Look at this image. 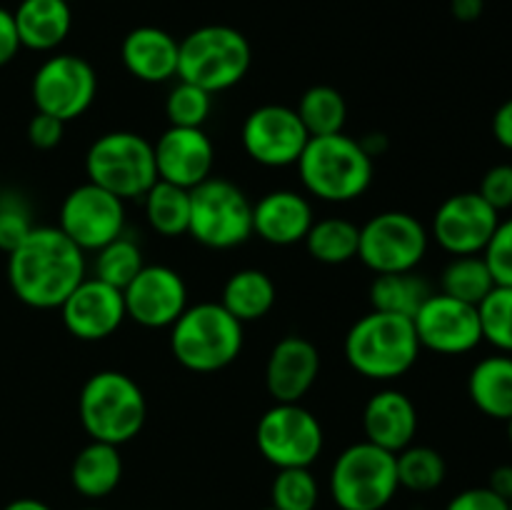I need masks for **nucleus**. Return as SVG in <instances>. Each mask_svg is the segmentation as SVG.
I'll list each match as a JSON object with an SVG mask.
<instances>
[{"instance_id": "nucleus-17", "label": "nucleus", "mask_w": 512, "mask_h": 510, "mask_svg": "<svg viewBox=\"0 0 512 510\" xmlns=\"http://www.w3.org/2000/svg\"><path fill=\"white\" fill-rule=\"evenodd\" d=\"M125 313L143 328H170L188 308V285L168 265H143L123 288Z\"/></svg>"}, {"instance_id": "nucleus-39", "label": "nucleus", "mask_w": 512, "mask_h": 510, "mask_svg": "<svg viewBox=\"0 0 512 510\" xmlns=\"http://www.w3.org/2000/svg\"><path fill=\"white\" fill-rule=\"evenodd\" d=\"M483 258L493 273L495 285L512 288V218L500 220L493 238L485 245Z\"/></svg>"}, {"instance_id": "nucleus-25", "label": "nucleus", "mask_w": 512, "mask_h": 510, "mask_svg": "<svg viewBox=\"0 0 512 510\" xmlns=\"http://www.w3.org/2000/svg\"><path fill=\"white\" fill-rule=\"evenodd\" d=\"M468 395L488 418H512V355L500 353L478 360L468 375Z\"/></svg>"}, {"instance_id": "nucleus-46", "label": "nucleus", "mask_w": 512, "mask_h": 510, "mask_svg": "<svg viewBox=\"0 0 512 510\" xmlns=\"http://www.w3.org/2000/svg\"><path fill=\"white\" fill-rule=\"evenodd\" d=\"M483 8H485V0H453V3H450L453 15L458 20H463V23H473V20H478L480 15H483Z\"/></svg>"}, {"instance_id": "nucleus-27", "label": "nucleus", "mask_w": 512, "mask_h": 510, "mask_svg": "<svg viewBox=\"0 0 512 510\" xmlns=\"http://www.w3.org/2000/svg\"><path fill=\"white\" fill-rule=\"evenodd\" d=\"M220 305L243 325L265 318L275 305L273 278L258 268L238 270L225 280Z\"/></svg>"}, {"instance_id": "nucleus-9", "label": "nucleus", "mask_w": 512, "mask_h": 510, "mask_svg": "<svg viewBox=\"0 0 512 510\" xmlns=\"http://www.w3.org/2000/svg\"><path fill=\"white\" fill-rule=\"evenodd\" d=\"M188 235L205 248H238L253 238V203L230 180L208 178L190 190Z\"/></svg>"}, {"instance_id": "nucleus-28", "label": "nucleus", "mask_w": 512, "mask_h": 510, "mask_svg": "<svg viewBox=\"0 0 512 510\" xmlns=\"http://www.w3.org/2000/svg\"><path fill=\"white\" fill-rule=\"evenodd\" d=\"M430 295H433V288L428 285V280L415 275V270H410V273L375 275L373 285H370L373 310L403 315V318L410 320L418 315V310L423 308V303Z\"/></svg>"}, {"instance_id": "nucleus-20", "label": "nucleus", "mask_w": 512, "mask_h": 510, "mask_svg": "<svg viewBox=\"0 0 512 510\" xmlns=\"http://www.w3.org/2000/svg\"><path fill=\"white\" fill-rule=\"evenodd\" d=\"M320 375V353L303 335H285L265 363V388L275 403H300Z\"/></svg>"}, {"instance_id": "nucleus-6", "label": "nucleus", "mask_w": 512, "mask_h": 510, "mask_svg": "<svg viewBox=\"0 0 512 510\" xmlns=\"http://www.w3.org/2000/svg\"><path fill=\"white\" fill-rule=\"evenodd\" d=\"M253 50L248 38L230 25H203L180 40L178 80L218 95L248 75Z\"/></svg>"}, {"instance_id": "nucleus-12", "label": "nucleus", "mask_w": 512, "mask_h": 510, "mask_svg": "<svg viewBox=\"0 0 512 510\" xmlns=\"http://www.w3.org/2000/svg\"><path fill=\"white\" fill-rule=\"evenodd\" d=\"M33 103L38 113L70 123L88 113L98 95V75L85 58L58 53L45 60L33 75Z\"/></svg>"}, {"instance_id": "nucleus-47", "label": "nucleus", "mask_w": 512, "mask_h": 510, "mask_svg": "<svg viewBox=\"0 0 512 510\" xmlns=\"http://www.w3.org/2000/svg\"><path fill=\"white\" fill-rule=\"evenodd\" d=\"M360 145H363L365 153L375 160L385 148H388V140H385L383 133H368V138H360Z\"/></svg>"}, {"instance_id": "nucleus-21", "label": "nucleus", "mask_w": 512, "mask_h": 510, "mask_svg": "<svg viewBox=\"0 0 512 510\" xmlns=\"http://www.w3.org/2000/svg\"><path fill=\"white\" fill-rule=\"evenodd\" d=\"M365 440L388 453H400L413 445L418 433V408L403 390H378L363 410Z\"/></svg>"}, {"instance_id": "nucleus-30", "label": "nucleus", "mask_w": 512, "mask_h": 510, "mask_svg": "<svg viewBox=\"0 0 512 510\" xmlns=\"http://www.w3.org/2000/svg\"><path fill=\"white\" fill-rule=\"evenodd\" d=\"M303 243L318 263L343 265L358 258L360 225H355L348 218L315 220Z\"/></svg>"}, {"instance_id": "nucleus-36", "label": "nucleus", "mask_w": 512, "mask_h": 510, "mask_svg": "<svg viewBox=\"0 0 512 510\" xmlns=\"http://www.w3.org/2000/svg\"><path fill=\"white\" fill-rule=\"evenodd\" d=\"M320 488L310 468H283L270 485V505L275 510H315Z\"/></svg>"}, {"instance_id": "nucleus-22", "label": "nucleus", "mask_w": 512, "mask_h": 510, "mask_svg": "<svg viewBox=\"0 0 512 510\" xmlns=\"http://www.w3.org/2000/svg\"><path fill=\"white\" fill-rule=\"evenodd\" d=\"M313 223V205L295 190H270L253 203V235L270 245L303 243Z\"/></svg>"}, {"instance_id": "nucleus-1", "label": "nucleus", "mask_w": 512, "mask_h": 510, "mask_svg": "<svg viewBox=\"0 0 512 510\" xmlns=\"http://www.w3.org/2000/svg\"><path fill=\"white\" fill-rule=\"evenodd\" d=\"M85 253L58 228L35 225L28 238L8 253V280L25 305L38 310L60 308L88 278Z\"/></svg>"}, {"instance_id": "nucleus-32", "label": "nucleus", "mask_w": 512, "mask_h": 510, "mask_svg": "<svg viewBox=\"0 0 512 510\" xmlns=\"http://www.w3.org/2000/svg\"><path fill=\"white\" fill-rule=\"evenodd\" d=\"M493 288V273L483 255H455L440 275V293L475 305V308Z\"/></svg>"}, {"instance_id": "nucleus-14", "label": "nucleus", "mask_w": 512, "mask_h": 510, "mask_svg": "<svg viewBox=\"0 0 512 510\" xmlns=\"http://www.w3.org/2000/svg\"><path fill=\"white\" fill-rule=\"evenodd\" d=\"M240 140L255 163L265 168H288L298 163L310 135L295 108L270 103L250 110Z\"/></svg>"}, {"instance_id": "nucleus-7", "label": "nucleus", "mask_w": 512, "mask_h": 510, "mask_svg": "<svg viewBox=\"0 0 512 510\" xmlns=\"http://www.w3.org/2000/svg\"><path fill=\"white\" fill-rule=\"evenodd\" d=\"M85 175L120 200L143 198L158 180L153 143L133 130L100 135L85 153Z\"/></svg>"}, {"instance_id": "nucleus-34", "label": "nucleus", "mask_w": 512, "mask_h": 510, "mask_svg": "<svg viewBox=\"0 0 512 510\" xmlns=\"http://www.w3.org/2000/svg\"><path fill=\"white\" fill-rule=\"evenodd\" d=\"M143 265L145 263L143 253H140V245L130 235L123 233L115 240H110L108 245H103L100 250H95L93 275L98 280H103V283L123 290L143 270Z\"/></svg>"}, {"instance_id": "nucleus-19", "label": "nucleus", "mask_w": 512, "mask_h": 510, "mask_svg": "<svg viewBox=\"0 0 512 510\" xmlns=\"http://www.w3.org/2000/svg\"><path fill=\"white\" fill-rule=\"evenodd\" d=\"M153 150L158 180L193 190L208 178H213L215 148L203 128H175V125H170L160 135L158 143H153Z\"/></svg>"}, {"instance_id": "nucleus-16", "label": "nucleus", "mask_w": 512, "mask_h": 510, "mask_svg": "<svg viewBox=\"0 0 512 510\" xmlns=\"http://www.w3.org/2000/svg\"><path fill=\"white\" fill-rule=\"evenodd\" d=\"M420 348L440 355H463L483 343L478 308L445 293H433L413 318Z\"/></svg>"}, {"instance_id": "nucleus-41", "label": "nucleus", "mask_w": 512, "mask_h": 510, "mask_svg": "<svg viewBox=\"0 0 512 510\" xmlns=\"http://www.w3.org/2000/svg\"><path fill=\"white\" fill-rule=\"evenodd\" d=\"M63 133H65L63 120L53 118V115L48 113H38V110H35V115L28 123V140L30 145L38 150L58 148L60 140H63Z\"/></svg>"}, {"instance_id": "nucleus-31", "label": "nucleus", "mask_w": 512, "mask_h": 510, "mask_svg": "<svg viewBox=\"0 0 512 510\" xmlns=\"http://www.w3.org/2000/svg\"><path fill=\"white\" fill-rule=\"evenodd\" d=\"M295 113L303 120L310 138L335 135L343 133L345 120H348V103H345L343 93L333 85H313L303 93Z\"/></svg>"}, {"instance_id": "nucleus-44", "label": "nucleus", "mask_w": 512, "mask_h": 510, "mask_svg": "<svg viewBox=\"0 0 512 510\" xmlns=\"http://www.w3.org/2000/svg\"><path fill=\"white\" fill-rule=\"evenodd\" d=\"M493 135L505 150H512V98L505 100L493 115Z\"/></svg>"}, {"instance_id": "nucleus-38", "label": "nucleus", "mask_w": 512, "mask_h": 510, "mask_svg": "<svg viewBox=\"0 0 512 510\" xmlns=\"http://www.w3.org/2000/svg\"><path fill=\"white\" fill-rule=\"evenodd\" d=\"M33 228L35 223L28 200L15 190H3L0 193V250L3 253L15 250Z\"/></svg>"}, {"instance_id": "nucleus-8", "label": "nucleus", "mask_w": 512, "mask_h": 510, "mask_svg": "<svg viewBox=\"0 0 512 510\" xmlns=\"http://www.w3.org/2000/svg\"><path fill=\"white\" fill-rule=\"evenodd\" d=\"M400 490L395 455L360 440L335 458L330 495L340 510H383Z\"/></svg>"}, {"instance_id": "nucleus-26", "label": "nucleus", "mask_w": 512, "mask_h": 510, "mask_svg": "<svg viewBox=\"0 0 512 510\" xmlns=\"http://www.w3.org/2000/svg\"><path fill=\"white\" fill-rule=\"evenodd\" d=\"M123 478V458L118 445L90 440L73 460L70 483L83 498L100 500L113 493Z\"/></svg>"}, {"instance_id": "nucleus-48", "label": "nucleus", "mask_w": 512, "mask_h": 510, "mask_svg": "<svg viewBox=\"0 0 512 510\" xmlns=\"http://www.w3.org/2000/svg\"><path fill=\"white\" fill-rule=\"evenodd\" d=\"M3 510H53L50 505H45L43 500H35V498H18L13 503L5 505Z\"/></svg>"}, {"instance_id": "nucleus-43", "label": "nucleus", "mask_w": 512, "mask_h": 510, "mask_svg": "<svg viewBox=\"0 0 512 510\" xmlns=\"http://www.w3.org/2000/svg\"><path fill=\"white\" fill-rule=\"evenodd\" d=\"M18 50H20V38H18V30H15L13 13L0 8V68L8 65L10 60L18 55Z\"/></svg>"}, {"instance_id": "nucleus-40", "label": "nucleus", "mask_w": 512, "mask_h": 510, "mask_svg": "<svg viewBox=\"0 0 512 510\" xmlns=\"http://www.w3.org/2000/svg\"><path fill=\"white\" fill-rule=\"evenodd\" d=\"M478 193L488 205H493L498 213L512 208V163H498L485 170L480 180Z\"/></svg>"}, {"instance_id": "nucleus-29", "label": "nucleus", "mask_w": 512, "mask_h": 510, "mask_svg": "<svg viewBox=\"0 0 512 510\" xmlns=\"http://www.w3.org/2000/svg\"><path fill=\"white\" fill-rule=\"evenodd\" d=\"M148 225L163 238L188 235L190 225V190L178 188L165 180H155L153 188L143 195Z\"/></svg>"}, {"instance_id": "nucleus-18", "label": "nucleus", "mask_w": 512, "mask_h": 510, "mask_svg": "<svg viewBox=\"0 0 512 510\" xmlns=\"http://www.w3.org/2000/svg\"><path fill=\"white\" fill-rule=\"evenodd\" d=\"M60 318L65 330L85 343L110 338L128 318L123 290L103 283L95 275L85 278L60 305Z\"/></svg>"}, {"instance_id": "nucleus-42", "label": "nucleus", "mask_w": 512, "mask_h": 510, "mask_svg": "<svg viewBox=\"0 0 512 510\" xmlns=\"http://www.w3.org/2000/svg\"><path fill=\"white\" fill-rule=\"evenodd\" d=\"M445 510H510V503L493 493L488 485H480V488L460 490Z\"/></svg>"}, {"instance_id": "nucleus-37", "label": "nucleus", "mask_w": 512, "mask_h": 510, "mask_svg": "<svg viewBox=\"0 0 512 510\" xmlns=\"http://www.w3.org/2000/svg\"><path fill=\"white\" fill-rule=\"evenodd\" d=\"M210 110H213V95L185 80H178L165 98V115L175 128H203Z\"/></svg>"}, {"instance_id": "nucleus-24", "label": "nucleus", "mask_w": 512, "mask_h": 510, "mask_svg": "<svg viewBox=\"0 0 512 510\" xmlns=\"http://www.w3.org/2000/svg\"><path fill=\"white\" fill-rule=\"evenodd\" d=\"M20 48L48 53L55 50L73 28L68 0H20L13 10Z\"/></svg>"}, {"instance_id": "nucleus-5", "label": "nucleus", "mask_w": 512, "mask_h": 510, "mask_svg": "<svg viewBox=\"0 0 512 510\" xmlns=\"http://www.w3.org/2000/svg\"><path fill=\"white\" fill-rule=\"evenodd\" d=\"M243 323L220 303L188 305L170 325V350L183 368L215 373L233 363L243 350Z\"/></svg>"}, {"instance_id": "nucleus-35", "label": "nucleus", "mask_w": 512, "mask_h": 510, "mask_svg": "<svg viewBox=\"0 0 512 510\" xmlns=\"http://www.w3.org/2000/svg\"><path fill=\"white\" fill-rule=\"evenodd\" d=\"M480 330L483 340H488L500 353L512 355V288L495 285L478 305Z\"/></svg>"}, {"instance_id": "nucleus-52", "label": "nucleus", "mask_w": 512, "mask_h": 510, "mask_svg": "<svg viewBox=\"0 0 512 510\" xmlns=\"http://www.w3.org/2000/svg\"><path fill=\"white\" fill-rule=\"evenodd\" d=\"M510 510H512V500H510Z\"/></svg>"}, {"instance_id": "nucleus-11", "label": "nucleus", "mask_w": 512, "mask_h": 510, "mask_svg": "<svg viewBox=\"0 0 512 510\" xmlns=\"http://www.w3.org/2000/svg\"><path fill=\"white\" fill-rule=\"evenodd\" d=\"M430 235L415 215L385 210L360 225L358 258L375 275L410 273L423 263Z\"/></svg>"}, {"instance_id": "nucleus-23", "label": "nucleus", "mask_w": 512, "mask_h": 510, "mask_svg": "<svg viewBox=\"0 0 512 510\" xmlns=\"http://www.w3.org/2000/svg\"><path fill=\"white\" fill-rule=\"evenodd\" d=\"M180 40L155 25H140L123 38L120 58L125 70L143 83H168L178 78Z\"/></svg>"}, {"instance_id": "nucleus-50", "label": "nucleus", "mask_w": 512, "mask_h": 510, "mask_svg": "<svg viewBox=\"0 0 512 510\" xmlns=\"http://www.w3.org/2000/svg\"><path fill=\"white\" fill-rule=\"evenodd\" d=\"M263 510H275V508H273V505H268V508H263Z\"/></svg>"}, {"instance_id": "nucleus-33", "label": "nucleus", "mask_w": 512, "mask_h": 510, "mask_svg": "<svg viewBox=\"0 0 512 510\" xmlns=\"http://www.w3.org/2000/svg\"><path fill=\"white\" fill-rule=\"evenodd\" d=\"M395 468H398L400 488L413 490V493L438 490L448 475L445 458L428 445H408L395 453Z\"/></svg>"}, {"instance_id": "nucleus-10", "label": "nucleus", "mask_w": 512, "mask_h": 510, "mask_svg": "<svg viewBox=\"0 0 512 510\" xmlns=\"http://www.w3.org/2000/svg\"><path fill=\"white\" fill-rule=\"evenodd\" d=\"M255 445L278 470L310 468L323 453V425L305 405L275 403L255 425Z\"/></svg>"}, {"instance_id": "nucleus-45", "label": "nucleus", "mask_w": 512, "mask_h": 510, "mask_svg": "<svg viewBox=\"0 0 512 510\" xmlns=\"http://www.w3.org/2000/svg\"><path fill=\"white\" fill-rule=\"evenodd\" d=\"M488 488L493 490V493H498L500 498H505L510 503V500H512V465L510 463L498 465V468H495L493 473H490Z\"/></svg>"}, {"instance_id": "nucleus-4", "label": "nucleus", "mask_w": 512, "mask_h": 510, "mask_svg": "<svg viewBox=\"0 0 512 510\" xmlns=\"http://www.w3.org/2000/svg\"><path fill=\"white\" fill-rule=\"evenodd\" d=\"M78 415L90 440L120 448L143 430L148 403L130 375L120 370H100L90 375L80 390Z\"/></svg>"}, {"instance_id": "nucleus-2", "label": "nucleus", "mask_w": 512, "mask_h": 510, "mask_svg": "<svg viewBox=\"0 0 512 510\" xmlns=\"http://www.w3.org/2000/svg\"><path fill=\"white\" fill-rule=\"evenodd\" d=\"M415 325L403 315L370 310L355 320L345 335L343 353L350 368L368 380L403 378L420 358Z\"/></svg>"}, {"instance_id": "nucleus-49", "label": "nucleus", "mask_w": 512, "mask_h": 510, "mask_svg": "<svg viewBox=\"0 0 512 510\" xmlns=\"http://www.w3.org/2000/svg\"><path fill=\"white\" fill-rule=\"evenodd\" d=\"M505 425H508V440H510V445H512V418L505 420Z\"/></svg>"}, {"instance_id": "nucleus-15", "label": "nucleus", "mask_w": 512, "mask_h": 510, "mask_svg": "<svg viewBox=\"0 0 512 510\" xmlns=\"http://www.w3.org/2000/svg\"><path fill=\"white\" fill-rule=\"evenodd\" d=\"M500 223V213L478 190L455 193L438 205L433 215V238L445 253L483 255Z\"/></svg>"}, {"instance_id": "nucleus-51", "label": "nucleus", "mask_w": 512, "mask_h": 510, "mask_svg": "<svg viewBox=\"0 0 512 510\" xmlns=\"http://www.w3.org/2000/svg\"><path fill=\"white\" fill-rule=\"evenodd\" d=\"M85 510H103V508H85Z\"/></svg>"}, {"instance_id": "nucleus-3", "label": "nucleus", "mask_w": 512, "mask_h": 510, "mask_svg": "<svg viewBox=\"0 0 512 510\" xmlns=\"http://www.w3.org/2000/svg\"><path fill=\"white\" fill-rule=\"evenodd\" d=\"M295 165L305 190L325 203L358 200L375 175V160L365 153L360 140L345 133L310 138Z\"/></svg>"}, {"instance_id": "nucleus-53", "label": "nucleus", "mask_w": 512, "mask_h": 510, "mask_svg": "<svg viewBox=\"0 0 512 510\" xmlns=\"http://www.w3.org/2000/svg\"><path fill=\"white\" fill-rule=\"evenodd\" d=\"M68 3H70V0H68Z\"/></svg>"}, {"instance_id": "nucleus-13", "label": "nucleus", "mask_w": 512, "mask_h": 510, "mask_svg": "<svg viewBox=\"0 0 512 510\" xmlns=\"http://www.w3.org/2000/svg\"><path fill=\"white\" fill-rule=\"evenodd\" d=\"M58 228L83 253H95L125 233V200L88 180L65 195Z\"/></svg>"}]
</instances>
